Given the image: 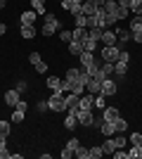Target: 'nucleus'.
<instances>
[{
	"label": "nucleus",
	"instance_id": "nucleus-49",
	"mask_svg": "<svg viewBox=\"0 0 142 159\" xmlns=\"http://www.w3.org/2000/svg\"><path fill=\"white\" fill-rule=\"evenodd\" d=\"M71 154H74V152H71L69 147H64V150H62V159H69V157H71Z\"/></svg>",
	"mask_w": 142,
	"mask_h": 159
},
{
	"label": "nucleus",
	"instance_id": "nucleus-20",
	"mask_svg": "<svg viewBox=\"0 0 142 159\" xmlns=\"http://www.w3.org/2000/svg\"><path fill=\"white\" fill-rule=\"evenodd\" d=\"M71 36H74V40H85L88 38V29H78V26H74V31H71Z\"/></svg>",
	"mask_w": 142,
	"mask_h": 159
},
{
	"label": "nucleus",
	"instance_id": "nucleus-40",
	"mask_svg": "<svg viewBox=\"0 0 142 159\" xmlns=\"http://www.w3.org/2000/svg\"><path fill=\"white\" fill-rule=\"evenodd\" d=\"M78 145H81V143H78V138H69V140H67V145H64V147H69L71 152H76V147H78Z\"/></svg>",
	"mask_w": 142,
	"mask_h": 159
},
{
	"label": "nucleus",
	"instance_id": "nucleus-24",
	"mask_svg": "<svg viewBox=\"0 0 142 159\" xmlns=\"http://www.w3.org/2000/svg\"><path fill=\"white\" fill-rule=\"evenodd\" d=\"M74 26L88 29V17H85V14H76V17H74Z\"/></svg>",
	"mask_w": 142,
	"mask_h": 159
},
{
	"label": "nucleus",
	"instance_id": "nucleus-17",
	"mask_svg": "<svg viewBox=\"0 0 142 159\" xmlns=\"http://www.w3.org/2000/svg\"><path fill=\"white\" fill-rule=\"evenodd\" d=\"M69 52L74 55V57H78V55L83 52V43L81 40H71V43H69Z\"/></svg>",
	"mask_w": 142,
	"mask_h": 159
},
{
	"label": "nucleus",
	"instance_id": "nucleus-41",
	"mask_svg": "<svg viewBox=\"0 0 142 159\" xmlns=\"http://www.w3.org/2000/svg\"><path fill=\"white\" fill-rule=\"evenodd\" d=\"M130 143L142 147V133H130Z\"/></svg>",
	"mask_w": 142,
	"mask_h": 159
},
{
	"label": "nucleus",
	"instance_id": "nucleus-5",
	"mask_svg": "<svg viewBox=\"0 0 142 159\" xmlns=\"http://www.w3.org/2000/svg\"><path fill=\"white\" fill-rule=\"evenodd\" d=\"M64 102H67V112H76V109H78V102H81V95L67 93L64 95Z\"/></svg>",
	"mask_w": 142,
	"mask_h": 159
},
{
	"label": "nucleus",
	"instance_id": "nucleus-37",
	"mask_svg": "<svg viewBox=\"0 0 142 159\" xmlns=\"http://www.w3.org/2000/svg\"><path fill=\"white\" fill-rule=\"evenodd\" d=\"M102 31H104V29H88V36L93 40H97V43H100V38H102Z\"/></svg>",
	"mask_w": 142,
	"mask_h": 159
},
{
	"label": "nucleus",
	"instance_id": "nucleus-11",
	"mask_svg": "<svg viewBox=\"0 0 142 159\" xmlns=\"http://www.w3.org/2000/svg\"><path fill=\"white\" fill-rule=\"evenodd\" d=\"M118 116H121V114H118L116 107H104V109H102V119L104 121H116Z\"/></svg>",
	"mask_w": 142,
	"mask_h": 159
},
{
	"label": "nucleus",
	"instance_id": "nucleus-8",
	"mask_svg": "<svg viewBox=\"0 0 142 159\" xmlns=\"http://www.w3.org/2000/svg\"><path fill=\"white\" fill-rule=\"evenodd\" d=\"M100 133L104 135V138H111V135L116 133V124H114V121H104V119H102L100 121Z\"/></svg>",
	"mask_w": 142,
	"mask_h": 159
},
{
	"label": "nucleus",
	"instance_id": "nucleus-38",
	"mask_svg": "<svg viewBox=\"0 0 142 159\" xmlns=\"http://www.w3.org/2000/svg\"><path fill=\"white\" fill-rule=\"evenodd\" d=\"M111 138H114V143H116V150H123V147H126V138H123V135H111Z\"/></svg>",
	"mask_w": 142,
	"mask_h": 159
},
{
	"label": "nucleus",
	"instance_id": "nucleus-10",
	"mask_svg": "<svg viewBox=\"0 0 142 159\" xmlns=\"http://www.w3.org/2000/svg\"><path fill=\"white\" fill-rule=\"evenodd\" d=\"M85 90H88L90 95H100V90H102V81L88 79V83H85Z\"/></svg>",
	"mask_w": 142,
	"mask_h": 159
},
{
	"label": "nucleus",
	"instance_id": "nucleus-1",
	"mask_svg": "<svg viewBox=\"0 0 142 159\" xmlns=\"http://www.w3.org/2000/svg\"><path fill=\"white\" fill-rule=\"evenodd\" d=\"M43 17H45V24H43V36H52V33H57L59 31V19H57V17H54L52 12H47V14H43Z\"/></svg>",
	"mask_w": 142,
	"mask_h": 159
},
{
	"label": "nucleus",
	"instance_id": "nucleus-53",
	"mask_svg": "<svg viewBox=\"0 0 142 159\" xmlns=\"http://www.w3.org/2000/svg\"><path fill=\"white\" fill-rule=\"evenodd\" d=\"M45 109H50V107H47V102H38V112H45Z\"/></svg>",
	"mask_w": 142,
	"mask_h": 159
},
{
	"label": "nucleus",
	"instance_id": "nucleus-19",
	"mask_svg": "<svg viewBox=\"0 0 142 159\" xmlns=\"http://www.w3.org/2000/svg\"><path fill=\"white\" fill-rule=\"evenodd\" d=\"M126 71H128V62L116 60V62H114V74H116V76H123Z\"/></svg>",
	"mask_w": 142,
	"mask_h": 159
},
{
	"label": "nucleus",
	"instance_id": "nucleus-51",
	"mask_svg": "<svg viewBox=\"0 0 142 159\" xmlns=\"http://www.w3.org/2000/svg\"><path fill=\"white\" fill-rule=\"evenodd\" d=\"M93 2H95V7H97V10H102V7L107 5V0H93Z\"/></svg>",
	"mask_w": 142,
	"mask_h": 159
},
{
	"label": "nucleus",
	"instance_id": "nucleus-23",
	"mask_svg": "<svg viewBox=\"0 0 142 159\" xmlns=\"http://www.w3.org/2000/svg\"><path fill=\"white\" fill-rule=\"evenodd\" d=\"M116 38H118V40H121V43H126V40H130V38H133V33H130V29H128V31H126V29H116Z\"/></svg>",
	"mask_w": 142,
	"mask_h": 159
},
{
	"label": "nucleus",
	"instance_id": "nucleus-13",
	"mask_svg": "<svg viewBox=\"0 0 142 159\" xmlns=\"http://www.w3.org/2000/svg\"><path fill=\"white\" fill-rule=\"evenodd\" d=\"M95 98H97V95H81L78 109H93V107H95Z\"/></svg>",
	"mask_w": 142,
	"mask_h": 159
},
{
	"label": "nucleus",
	"instance_id": "nucleus-57",
	"mask_svg": "<svg viewBox=\"0 0 142 159\" xmlns=\"http://www.w3.org/2000/svg\"><path fill=\"white\" fill-rule=\"evenodd\" d=\"M5 5H7V0H0V10H2Z\"/></svg>",
	"mask_w": 142,
	"mask_h": 159
},
{
	"label": "nucleus",
	"instance_id": "nucleus-25",
	"mask_svg": "<svg viewBox=\"0 0 142 159\" xmlns=\"http://www.w3.org/2000/svg\"><path fill=\"white\" fill-rule=\"evenodd\" d=\"M31 5H33V10L38 12V17H41V14H47V10H45V0H31Z\"/></svg>",
	"mask_w": 142,
	"mask_h": 159
},
{
	"label": "nucleus",
	"instance_id": "nucleus-18",
	"mask_svg": "<svg viewBox=\"0 0 142 159\" xmlns=\"http://www.w3.org/2000/svg\"><path fill=\"white\" fill-rule=\"evenodd\" d=\"M114 150H116L114 138H107L104 143H102V152H104V154H114Z\"/></svg>",
	"mask_w": 142,
	"mask_h": 159
},
{
	"label": "nucleus",
	"instance_id": "nucleus-30",
	"mask_svg": "<svg viewBox=\"0 0 142 159\" xmlns=\"http://www.w3.org/2000/svg\"><path fill=\"white\" fill-rule=\"evenodd\" d=\"M88 150H90V159H100V157H104V152H102V145L88 147Z\"/></svg>",
	"mask_w": 142,
	"mask_h": 159
},
{
	"label": "nucleus",
	"instance_id": "nucleus-32",
	"mask_svg": "<svg viewBox=\"0 0 142 159\" xmlns=\"http://www.w3.org/2000/svg\"><path fill=\"white\" fill-rule=\"evenodd\" d=\"M114 124H116V133H123V131H128V121H126V119H121V116H118V119H116Z\"/></svg>",
	"mask_w": 142,
	"mask_h": 159
},
{
	"label": "nucleus",
	"instance_id": "nucleus-36",
	"mask_svg": "<svg viewBox=\"0 0 142 159\" xmlns=\"http://www.w3.org/2000/svg\"><path fill=\"white\" fill-rule=\"evenodd\" d=\"M24 114H26V112H19V109H14V114L10 116V121H12V124H21V121H24Z\"/></svg>",
	"mask_w": 142,
	"mask_h": 159
},
{
	"label": "nucleus",
	"instance_id": "nucleus-9",
	"mask_svg": "<svg viewBox=\"0 0 142 159\" xmlns=\"http://www.w3.org/2000/svg\"><path fill=\"white\" fill-rule=\"evenodd\" d=\"M21 100V93L17 90V88H12V90H7L5 93V105H10V107H17V102Z\"/></svg>",
	"mask_w": 142,
	"mask_h": 159
},
{
	"label": "nucleus",
	"instance_id": "nucleus-58",
	"mask_svg": "<svg viewBox=\"0 0 142 159\" xmlns=\"http://www.w3.org/2000/svg\"><path fill=\"white\" fill-rule=\"evenodd\" d=\"M140 14H142V12H140Z\"/></svg>",
	"mask_w": 142,
	"mask_h": 159
},
{
	"label": "nucleus",
	"instance_id": "nucleus-48",
	"mask_svg": "<svg viewBox=\"0 0 142 159\" xmlns=\"http://www.w3.org/2000/svg\"><path fill=\"white\" fill-rule=\"evenodd\" d=\"M133 40H135V43H142V31H133Z\"/></svg>",
	"mask_w": 142,
	"mask_h": 159
},
{
	"label": "nucleus",
	"instance_id": "nucleus-52",
	"mask_svg": "<svg viewBox=\"0 0 142 159\" xmlns=\"http://www.w3.org/2000/svg\"><path fill=\"white\" fill-rule=\"evenodd\" d=\"M126 157H128V152H116L114 150V159H126Z\"/></svg>",
	"mask_w": 142,
	"mask_h": 159
},
{
	"label": "nucleus",
	"instance_id": "nucleus-35",
	"mask_svg": "<svg viewBox=\"0 0 142 159\" xmlns=\"http://www.w3.org/2000/svg\"><path fill=\"white\" fill-rule=\"evenodd\" d=\"M78 76H81V69H69V71L64 74V79H67V81H76Z\"/></svg>",
	"mask_w": 142,
	"mask_h": 159
},
{
	"label": "nucleus",
	"instance_id": "nucleus-29",
	"mask_svg": "<svg viewBox=\"0 0 142 159\" xmlns=\"http://www.w3.org/2000/svg\"><path fill=\"white\" fill-rule=\"evenodd\" d=\"M100 69H102V74H104V76H111V74H114V62H102Z\"/></svg>",
	"mask_w": 142,
	"mask_h": 159
},
{
	"label": "nucleus",
	"instance_id": "nucleus-33",
	"mask_svg": "<svg viewBox=\"0 0 142 159\" xmlns=\"http://www.w3.org/2000/svg\"><path fill=\"white\" fill-rule=\"evenodd\" d=\"M95 48H97V40H93L90 36H88L85 40H83V50H88V52H93Z\"/></svg>",
	"mask_w": 142,
	"mask_h": 159
},
{
	"label": "nucleus",
	"instance_id": "nucleus-45",
	"mask_svg": "<svg viewBox=\"0 0 142 159\" xmlns=\"http://www.w3.org/2000/svg\"><path fill=\"white\" fill-rule=\"evenodd\" d=\"M26 81H17V90H19V93H26Z\"/></svg>",
	"mask_w": 142,
	"mask_h": 159
},
{
	"label": "nucleus",
	"instance_id": "nucleus-28",
	"mask_svg": "<svg viewBox=\"0 0 142 159\" xmlns=\"http://www.w3.org/2000/svg\"><path fill=\"white\" fill-rule=\"evenodd\" d=\"M76 157H78V159H90V150H88V147H83V145H78V147H76Z\"/></svg>",
	"mask_w": 142,
	"mask_h": 159
},
{
	"label": "nucleus",
	"instance_id": "nucleus-12",
	"mask_svg": "<svg viewBox=\"0 0 142 159\" xmlns=\"http://www.w3.org/2000/svg\"><path fill=\"white\" fill-rule=\"evenodd\" d=\"M102 43H104V45H116V43H118V38H116V33L114 31H109V29H104V31H102Z\"/></svg>",
	"mask_w": 142,
	"mask_h": 159
},
{
	"label": "nucleus",
	"instance_id": "nucleus-44",
	"mask_svg": "<svg viewBox=\"0 0 142 159\" xmlns=\"http://www.w3.org/2000/svg\"><path fill=\"white\" fill-rule=\"evenodd\" d=\"M118 60H121V62H130V52L121 50V52H118Z\"/></svg>",
	"mask_w": 142,
	"mask_h": 159
},
{
	"label": "nucleus",
	"instance_id": "nucleus-50",
	"mask_svg": "<svg viewBox=\"0 0 142 159\" xmlns=\"http://www.w3.org/2000/svg\"><path fill=\"white\" fill-rule=\"evenodd\" d=\"M71 5H74V2H71V0H62V7H64V10H67V12H69V10H71Z\"/></svg>",
	"mask_w": 142,
	"mask_h": 159
},
{
	"label": "nucleus",
	"instance_id": "nucleus-7",
	"mask_svg": "<svg viewBox=\"0 0 142 159\" xmlns=\"http://www.w3.org/2000/svg\"><path fill=\"white\" fill-rule=\"evenodd\" d=\"M116 90H118V86H116L111 79H104V81H102V90H100V95H104V98H107V95H116Z\"/></svg>",
	"mask_w": 142,
	"mask_h": 159
},
{
	"label": "nucleus",
	"instance_id": "nucleus-55",
	"mask_svg": "<svg viewBox=\"0 0 142 159\" xmlns=\"http://www.w3.org/2000/svg\"><path fill=\"white\" fill-rule=\"evenodd\" d=\"M5 31H7V26H5V24H0V36H2Z\"/></svg>",
	"mask_w": 142,
	"mask_h": 159
},
{
	"label": "nucleus",
	"instance_id": "nucleus-39",
	"mask_svg": "<svg viewBox=\"0 0 142 159\" xmlns=\"http://www.w3.org/2000/svg\"><path fill=\"white\" fill-rule=\"evenodd\" d=\"M59 38H62V40H64V43L69 45V43L74 40V36H71V31H67V29H64V31H59Z\"/></svg>",
	"mask_w": 142,
	"mask_h": 159
},
{
	"label": "nucleus",
	"instance_id": "nucleus-42",
	"mask_svg": "<svg viewBox=\"0 0 142 159\" xmlns=\"http://www.w3.org/2000/svg\"><path fill=\"white\" fill-rule=\"evenodd\" d=\"M33 66H36V71H38V74H45V71H47V64H45L43 60L38 62V64H33Z\"/></svg>",
	"mask_w": 142,
	"mask_h": 159
},
{
	"label": "nucleus",
	"instance_id": "nucleus-27",
	"mask_svg": "<svg viewBox=\"0 0 142 159\" xmlns=\"http://www.w3.org/2000/svg\"><path fill=\"white\" fill-rule=\"evenodd\" d=\"M10 131H12V124L10 121H0V138H7Z\"/></svg>",
	"mask_w": 142,
	"mask_h": 159
},
{
	"label": "nucleus",
	"instance_id": "nucleus-14",
	"mask_svg": "<svg viewBox=\"0 0 142 159\" xmlns=\"http://www.w3.org/2000/svg\"><path fill=\"white\" fill-rule=\"evenodd\" d=\"M104 12L109 14V17H114L116 19V12H118V2H116V0H107V5H104ZM118 21V19H116Z\"/></svg>",
	"mask_w": 142,
	"mask_h": 159
},
{
	"label": "nucleus",
	"instance_id": "nucleus-54",
	"mask_svg": "<svg viewBox=\"0 0 142 159\" xmlns=\"http://www.w3.org/2000/svg\"><path fill=\"white\" fill-rule=\"evenodd\" d=\"M118 2V7H130V0H116Z\"/></svg>",
	"mask_w": 142,
	"mask_h": 159
},
{
	"label": "nucleus",
	"instance_id": "nucleus-3",
	"mask_svg": "<svg viewBox=\"0 0 142 159\" xmlns=\"http://www.w3.org/2000/svg\"><path fill=\"white\" fill-rule=\"evenodd\" d=\"M76 116H78V124L81 126H95V116H93V109H76Z\"/></svg>",
	"mask_w": 142,
	"mask_h": 159
},
{
	"label": "nucleus",
	"instance_id": "nucleus-34",
	"mask_svg": "<svg viewBox=\"0 0 142 159\" xmlns=\"http://www.w3.org/2000/svg\"><path fill=\"white\" fill-rule=\"evenodd\" d=\"M133 14H140L142 12V0H130V7H128Z\"/></svg>",
	"mask_w": 142,
	"mask_h": 159
},
{
	"label": "nucleus",
	"instance_id": "nucleus-26",
	"mask_svg": "<svg viewBox=\"0 0 142 159\" xmlns=\"http://www.w3.org/2000/svg\"><path fill=\"white\" fill-rule=\"evenodd\" d=\"M19 33H21V38H36V26H21Z\"/></svg>",
	"mask_w": 142,
	"mask_h": 159
},
{
	"label": "nucleus",
	"instance_id": "nucleus-22",
	"mask_svg": "<svg viewBox=\"0 0 142 159\" xmlns=\"http://www.w3.org/2000/svg\"><path fill=\"white\" fill-rule=\"evenodd\" d=\"M47 88H50V90H59L62 88V79H57V76H47Z\"/></svg>",
	"mask_w": 142,
	"mask_h": 159
},
{
	"label": "nucleus",
	"instance_id": "nucleus-2",
	"mask_svg": "<svg viewBox=\"0 0 142 159\" xmlns=\"http://www.w3.org/2000/svg\"><path fill=\"white\" fill-rule=\"evenodd\" d=\"M47 107L52 112H67V102H64V93L62 90H52V98L47 100Z\"/></svg>",
	"mask_w": 142,
	"mask_h": 159
},
{
	"label": "nucleus",
	"instance_id": "nucleus-6",
	"mask_svg": "<svg viewBox=\"0 0 142 159\" xmlns=\"http://www.w3.org/2000/svg\"><path fill=\"white\" fill-rule=\"evenodd\" d=\"M36 19H38V12H36V10H28V12H24L19 17L21 26H36Z\"/></svg>",
	"mask_w": 142,
	"mask_h": 159
},
{
	"label": "nucleus",
	"instance_id": "nucleus-47",
	"mask_svg": "<svg viewBox=\"0 0 142 159\" xmlns=\"http://www.w3.org/2000/svg\"><path fill=\"white\" fill-rule=\"evenodd\" d=\"M14 109H19V112H26V109H28V105H26V102H24V100H19V102H17V107H14Z\"/></svg>",
	"mask_w": 142,
	"mask_h": 159
},
{
	"label": "nucleus",
	"instance_id": "nucleus-15",
	"mask_svg": "<svg viewBox=\"0 0 142 159\" xmlns=\"http://www.w3.org/2000/svg\"><path fill=\"white\" fill-rule=\"evenodd\" d=\"M64 126H67L69 131H74V128L78 126V116H76L74 112H69V114H67V119H64Z\"/></svg>",
	"mask_w": 142,
	"mask_h": 159
},
{
	"label": "nucleus",
	"instance_id": "nucleus-31",
	"mask_svg": "<svg viewBox=\"0 0 142 159\" xmlns=\"http://www.w3.org/2000/svg\"><path fill=\"white\" fill-rule=\"evenodd\" d=\"M128 157H130V159H140V157H142V147H140V145H133V147L128 150Z\"/></svg>",
	"mask_w": 142,
	"mask_h": 159
},
{
	"label": "nucleus",
	"instance_id": "nucleus-16",
	"mask_svg": "<svg viewBox=\"0 0 142 159\" xmlns=\"http://www.w3.org/2000/svg\"><path fill=\"white\" fill-rule=\"evenodd\" d=\"M81 10H83V14H85V17H93V14L97 12V7H95L93 0H85V2L81 5Z\"/></svg>",
	"mask_w": 142,
	"mask_h": 159
},
{
	"label": "nucleus",
	"instance_id": "nucleus-46",
	"mask_svg": "<svg viewBox=\"0 0 142 159\" xmlns=\"http://www.w3.org/2000/svg\"><path fill=\"white\" fill-rule=\"evenodd\" d=\"M28 60H31V64H38V62H41V55H38V52H31V55H28Z\"/></svg>",
	"mask_w": 142,
	"mask_h": 159
},
{
	"label": "nucleus",
	"instance_id": "nucleus-21",
	"mask_svg": "<svg viewBox=\"0 0 142 159\" xmlns=\"http://www.w3.org/2000/svg\"><path fill=\"white\" fill-rule=\"evenodd\" d=\"M130 33L133 31H142V14H135V17H133V19H130Z\"/></svg>",
	"mask_w": 142,
	"mask_h": 159
},
{
	"label": "nucleus",
	"instance_id": "nucleus-4",
	"mask_svg": "<svg viewBox=\"0 0 142 159\" xmlns=\"http://www.w3.org/2000/svg\"><path fill=\"white\" fill-rule=\"evenodd\" d=\"M118 52H121L118 45H104L102 48V62H116L118 60Z\"/></svg>",
	"mask_w": 142,
	"mask_h": 159
},
{
	"label": "nucleus",
	"instance_id": "nucleus-43",
	"mask_svg": "<svg viewBox=\"0 0 142 159\" xmlns=\"http://www.w3.org/2000/svg\"><path fill=\"white\" fill-rule=\"evenodd\" d=\"M10 157H12V152H10V150L2 145V147H0V159H10Z\"/></svg>",
	"mask_w": 142,
	"mask_h": 159
},
{
	"label": "nucleus",
	"instance_id": "nucleus-56",
	"mask_svg": "<svg viewBox=\"0 0 142 159\" xmlns=\"http://www.w3.org/2000/svg\"><path fill=\"white\" fill-rule=\"evenodd\" d=\"M71 2H76V5H83V2H85V0H71Z\"/></svg>",
	"mask_w": 142,
	"mask_h": 159
}]
</instances>
